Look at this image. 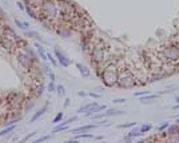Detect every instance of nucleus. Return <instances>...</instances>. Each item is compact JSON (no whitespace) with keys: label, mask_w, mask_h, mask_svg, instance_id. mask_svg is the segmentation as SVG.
<instances>
[{"label":"nucleus","mask_w":179,"mask_h":143,"mask_svg":"<svg viewBox=\"0 0 179 143\" xmlns=\"http://www.w3.org/2000/svg\"><path fill=\"white\" fill-rule=\"evenodd\" d=\"M146 94H150V92H148L147 90H142V91H136V92H134V95L135 96H143V95H146Z\"/></svg>","instance_id":"f704fd0d"},{"label":"nucleus","mask_w":179,"mask_h":143,"mask_svg":"<svg viewBox=\"0 0 179 143\" xmlns=\"http://www.w3.org/2000/svg\"><path fill=\"white\" fill-rule=\"evenodd\" d=\"M175 103H179V96H175Z\"/></svg>","instance_id":"49530a36"},{"label":"nucleus","mask_w":179,"mask_h":143,"mask_svg":"<svg viewBox=\"0 0 179 143\" xmlns=\"http://www.w3.org/2000/svg\"><path fill=\"white\" fill-rule=\"evenodd\" d=\"M104 114H106V118H108V116L124 115L126 111H122V110H118V108H107V110H104Z\"/></svg>","instance_id":"4468645a"},{"label":"nucleus","mask_w":179,"mask_h":143,"mask_svg":"<svg viewBox=\"0 0 179 143\" xmlns=\"http://www.w3.org/2000/svg\"><path fill=\"white\" fill-rule=\"evenodd\" d=\"M17 7L20 8L23 12H25V6H24V3H23V1H19V3H17Z\"/></svg>","instance_id":"58836bf2"},{"label":"nucleus","mask_w":179,"mask_h":143,"mask_svg":"<svg viewBox=\"0 0 179 143\" xmlns=\"http://www.w3.org/2000/svg\"><path fill=\"white\" fill-rule=\"evenodd\" d=\"M63 116H64V114H63V111H59L58 114L55 115V118L52 119V123L54 124H58V123H60L63 120Z\"/></svg>","instance_id":"cd10ccee"},{"label":"nucleus","mask_w":179,"mask_h":143,"mask_svg":"<svg viewBox=\"0 0 179 143\" xmlns=\"http://www.w3.org/2000/svg\"><path fill=\"white\" fill-rule=\"evenodd\" d=\"M56 92H58L59 98H64L65 96V87L63 86V84H58V86H56Z\"/></svg>","instance_id":"393cba45"},{"label":"nucleus","mask_w":179,"mask_h":143,"mask_svg":"<svg viewBox=\"0 0 179 143\" xmlns=\"http://www.w3.org/2000/svg\"><path fill=\"white\" fill-rule=\"evenodd\" d=\"M159 95L158 94H146L143 96H139V102H140L142 104H152L155 103V99H158Z\"/></svg>","instance_id":"9d476101"},{"label":"nucleus","mask_w":179,"mask_h":143,"mask_svg":"<svg viewBox=\"0 0 179 143\" xmlns=\"http://www.w3.org/2000/svg\"><path fill=\"white\" fill-rule=\"evenodd\" d=\"M169 126H170V123L169 122H165V123H162L160 126H158V133H163V131H166V130L169 129Z\"/></svg>","instance_id":"2f4dec72"},{"label":"nucleus","mask_w":179,"mask_h":143,"mask_svg":"<svg viewBox=\"0 0 179 143\" xmlns=\"http://www.w3.org/2000/svg\"><path fill=\"white\" fill-rule=\"evenodd\" d=\"M94 106H98L96 102H90V103H86V104H83L82 107H79L78 110H76V111H78V114H84V112H86L88 108L94 107Z\"/></svg>","instance_id":"6ab92c4d"},{"label":"nucleus","mask_w":179,"mask_h":143,"mask_svg":"<svg viewBox=\"0 0 179 143\" xmlns=\"http://www.w3.org/2000/svg\"><path fill=\"white\" fill-rule=\"evenodd\" d=\"M24 36H27V38H32V39H36V40H39V42H41L40 35H39L36 31H31V30L24 31Z\"/></svg>","instance_id":"5701e85b"},{"label":"nucleus","mask_w":179,"mask_h":143,"mask_svg":"<svg viewBox=\"0 0 179 143\" xmlns=\"http://www.w3.org/2000/svg\"><path fill=\"white\" fill-rule=\"evenodd\" d=\"M36 134H38V131H36V130H35V131H31V133L28 134V135H25L24 138H21V139H19V142H20V143H23V142H27V140L32 139V136H35V135H36Z\"/></svg>","instance_id":"c756f323"},{"label":"nucleus","mask_w":179,"mask_h":143,"mask_svg":"<svg viewBox=\"0 0 179 143\" xmlns=\"http://www.w3.org/2000/svg\"><path fill=\"white\" fill-rule=\"evenodd\" d=\"M3 25H4V21L3 19H0V38L3 36Z\"/></svg>","instance_id":"ea45409f"},{"label":"nucleus","mask_w":179,"mask_h":143,"mask_svg":"<svg viewBox=\"0 0 179 143\" xmlns=\"http://www.w3.org/2000/svg\"><path fill=\"white\" fill-rule=\"evenodd\" d=\"M15 45H16V48L17 50H24L25 47H28V42H27V39L25 38H19L15 40Z\"/></svg>","instance_id":"f3484780"},{"label":"nucleus","mask_w":179,"mask_h":143,"mask_svg":"<svg viewBox=\"0 0 179 143\" xmlns=\"http://www.w3.org/2000/svg\"><path fill=\"white\" fill-rule=\"evenodd\" d=\"M95 139H98V140H103L104 138H103V136H95Z\"/></svg>","instance_id":"a18cd8bd"},{"label":"nucleus","mask_w":179,"mask_h":143,"mask_svg":"<svg viewBox=\"0 0 179 143\" xmlns=\"http://www.w3.org/2000/svg\"><path fill=\"white\" fill-rule=\"evenodd\" d=\"M75 120H78V116H76V115H74V116H70V118L67 119V123H68V124H70V123L75 122Z\"/></svg>","instance_id":"4c0bfd02"},{"label":"nucleus","mask_w":179,"mask_h":143,"mask_svg":"<svg viewBox=\"0 0 179 143\" xmlns=\"http://www.w3.org/2000/svg\"><path fill=\"white\" fill-rule=\"evenodd\" d=\"M78 96H80V98H86V96H88V92H86V91H79V92H78Z\"/></svg>","instance_id":"e433bc0d"},{"label":"nucleus","mask_w":179,"mask_h":143,"mask_svg":"<svg viewBox=\"0 0 179 143\" xmlns=\"http://www.w3.org/2000/svg\"><path fill=\"white\" fill-rule=\"evenodd\" d=\"M108 54H110V51H108V44L104 42L103 39L99 38L96 40V43L92 45L91 51L88 52V59L95 70L102 66V63L106 60Z\"/></svg>","instance_id":"f03ea898"},{"label":"nucleus","mask_w":179,"mask_h":143,"mask_svg":"<svg viewBox=\"0 0 179 143\" xmlns=\"http://www.w3.org/2000/svg\"><path fill=\"white\" fill-rule=\"evenodd\" d=\"M127 135L130 138H132V139H135V138H139V136L145 135V134L140 131V129H136V126H135V127H132V130H131L130 133H127Z\"/></svg>","instance_id":"aec40b11"},{"label":"nucleus","mask_w":179,"mask_h":143,"mask_svg":"<svg viewBox=\"0 0 179 143\" xmlns=\"http://www.w3.org/2000/svg\"><path fill=\"white\" fill-rule=\"evenodd\" d=\"M43 68H44V70H43V71H44L45 74H47V72H50V71H51V68H50V66H44V67H43Z\"/></svg>","instance_id":"37998d69"},{"label":"nucleus","mask_w":179,"mask_h":143,"mask_svg":"<svg viewBox=\"0 0 179 143\" xmlns=\"http://www.w3.org/2000/svg\"><path fill=\"white\" fill-rule=\"evenodd\" d=\"M172 110H179V103H176V104L172 107Z\"/></svg>","instance_id":"c03bdc74"},{"label":"nucleus","mask_w":179,"mask_h":143,"mask_svg":"<svg viewBox=\"0 0 179 143\" xmlns=\"http://www.w3.org/2000/svg\"><path fill=\"white\" fill-rule=\"evenodd\" d=\"M48 106H50V102H47L44 106H41L39 110H36V111L34 112V115L31 116V119H30V123H35L36 120H39V119H40L41 116H43L45 112H47V110H48Z\"/></svg>","instance_id":"6e6552de"},{"label":"nucleus","mask_w":179,"mask_h":143,"mask_svg":"<svg viewBox=\"0 0 179 143\" xmlns=\"http://www.w3.org/2000/svg\"><path fill=\"white\" fill-rule=\"evenodd\" d=\"M51 138H52V134H50V135H41V136H39L38 139H35V140H34V143H40V142H45V140L51 139Z\"/></svg>","instance_id":"7c9ffc66"},{"label":"nucleus","mask_w":179,"mask_h":143,"mask_svg":"<svg viewBox=\"0 0 179 143\" xmlns=\"http://www.w3.org/2000/svg\"><path fill=\"white\" fill-rule=\"evenodd\" d=\"M15 24L20 28V30H23V31H28V30H30V23L23 21V20H20V19H15Z\"/></svg>","instance_id":"4be33fe9"},{"label":"nucleus","mask_w":179,"mask_h":143,"mask_svg":"<svg viewBox=\"0 0 179 143\" xmlns=\"http://www.w3.org/2000/svg\"><path fill=\"white\" fill-rule=\"evenodd\" d=\"M175 123H178V124H179V118H178V119H175Z\"/></svg>","instance_id":"de8ad7c7"},{"label":"nucleus","mask_w":179,"mask_h":143,"mask_svg":"<svg viewBox=\"0 0 179 143\" xmlns=\"http://www.w3.org/2000/svg\"><path fill=\"white\" fill-rule=\"evenodd\" d=\"M75 67L78 68L79 74L82 75L83 79H87V78L91 76V68L87 67L86 64H83V63H75Z\"/></svg>","instance_id":"1a4fd4ad"},{"label":"nucleus","mask_w":179,"mask_h":143,"mask_svg":"<svg viewBox=\"0 0 179 143\" xmlns=\"http://www.w3.org/2000/svg\"><path fill=\"white\" fill-rule=\"evenodd\" d=\"M0 48L4 50V51H6V52H8L10 55H15V52H16V50H17L16 45H15L14 40L4 38V36H1V38H0Z\"/></svg>","instance_id":"39448f33"},{"label":"nucleus","mask_w":179,"mask_h":143,"mask_svg":"<svg viewBox=\"0 0 179 143\" xmlns=\"http://www.w3.org/2000/svg\"><path fill=\"white\" fill-rule=\"evenodd\" d=\"M135 126H138V123H136V122H128V123H122V124H118L116 127H118V129L124 130V129H132V127H135Z\"/></svg>","instance_id":"b1692460"},{"label":"nucleus","mask_w":179,"mask_h":143,"mask_svg":"<svg viewBox=\"0 0 179 143\" xmlns=\"http://www.w3.org/2000/svg\"><path fill=\"white\" fill-rule=\"evenodd\" d=\"M139 129H140V131L143 134H147V133H150V131L152 130V124H150V123H145V124H142Z\"/></svg>","instance_id":"bb28decb"},{"label":"nucleus","mask_w":179,"mask_h":143,"mask_svg":"<svg viewBox=\"0 0 179 143\" xmlns=\"http://www.w3.org/2000/svg\"><path fill=\"white\" fill-rule=\"evenodd\" d=\"M3 36L4 38H7V39H11V40H16V39H19L20 36L17 35L16 32H15V30L11 25H8V24H6L4 23V25H3Z\"/></svg>","instance_id":"0eeeda50"},{"label":"nucleus","mask_w":179,"mask_h":143,"mask_svg":"<svg viewBox=\"0 0 179 143\" xmlns=\"http://www.w3.org/2000/svg\"><path fill=\"white\" fill-rule=\"evenodd\" d=\"M123 140H124V142H131V140H132V138H130L128 135H126V136L123 138Z\"/></svg>","instance_id":"79ce46f5"},{"label":"nucleus","mask_w":179,"mask_h":143,"mask_svg":"<svg viewBox=\"0 0 179 143\" xmlns=\"http://www.w3.org/2000/svg\"><path fill=\"white\" fill-rule=\"evenodd\" d=\"M35 50H36V52H38L39 58H40L43 62H48V58H47V51L44 50V47L40 44V43H35Z\"/></svg>","instance_id":"f8f14e48"},{"label":"nucleus","mask_w":179,"mask_h":143,"mask_svg":"<svg viewBox=\"0 0 179 143\" xmlns=\"http://www.w3.org/2000/svg\"><path fill=\"white\" fill-rule=\"evenodd\" d=\"M166 134H167V135H174V134H179V124H178V123L170 124V126H169V129L166 130Z\"/></svg>","instance_id":"412c9836"},{"label":"nucleus","mask_w":179,"mask_h":143,"mask_svg":"<svg viewBox=\"0 0 179 143\" xmlns=\"http://www.w3.org/2000/svg\"><path fill=\"white\" fill-rule=\"evenodd\" d=\"M99 126L95 124V123H90V124H84V126H80V127H76V129H72L70 133L71 134H79V133H84V131H90V130H94V129H98Z\"/></svg>","instance_id":"9b49d317"},{"label":"nucleus","mask_w":179,"mask_h":143,"mask_svg":"<svg viewBox=\"0 0 179 143\" xmlns=\"http://www.w3.org/2000/svg\"><path fill=\"white\" fill-rule=\"evenodd\" d=\"M47 58H48V62L51 63L52 67H56L59 64L58 60H56V58H55V55H54V54H51V52H48V51H47Z\"/></svg>","instance_id":"a878e982"},{"label":"nucleus","mask_w":179,"mask_h":143,"mask_svg":"<svg viewBox=\"0 0 179 143\" xmlns=\"http://www.w3.org/2000/svg\"><path fill=\"white\" fill-rule=\"evenodd\" d=\"M47 91H48L50 94H54V92H56V83H55V82H51V80H50V83L47 84Z\"/></svg>","instance_id":"c85d7f7f"},{"label":"nucleus","mask_w":179,"mask_h":143,"mask_svg":"<svg viewBox=\"0 0 179 143\" xmlns=\"http://www.w3.org/2000/svg\"><path fill=\"white\" fill-rule=\"evenodd\" d=\"M39 14L44 15L45 18L52 20L54 24L60 21V8H59V4L56 0H41V4L39 7Z\"/></svg>","instance_id":"20e7f679"},{"label":"nucleus","mask_w":179,"mask_h":143,"mask_svg":"<svg viewBox=\"0 0 179 143\" xmlns=\"http://www.w3.org/2000/svg\"><path fill=\"white\" fill-rule=\"evenodd\" d=\"M25 12H27L30 16H31L32 19H35V20H38V18H39V11L36 10V8H34V7H31L28 3H25Z\"/></svg>","instance_id":"dca6fc26"},{"label":"nucleus","mask_w":179,"mask_h":143,"mask_svg":"<svg viewBox=\"0 0 179 143\" xmlns=\"http://www.w3.org/2000/svg\"><path fill=\"white\" fill-rule=\"evenodd\" d=\"M70 103H71V99H70V98H67V99H65V100H64V103H63V107H68V106H70Z\"/></svg>","instance_id":"a19ab883"},{"label":"nucleus","mask_w":179,"mask_h":143,"mask_svg":"<svg viewBox=\"0 0 179 143\" xmlns=\"http://www.w3.org/2000/svg\"><path fill=\"white\" fill-rule=\"evenodd\" d=\"M115 103V104H124L126 102H127V99L126 98H116L115 100H112Z\"/></svg>","instance_id":"72a5a7b5"},{"label":"nucleus","mask_w":179,"mask_h":143,"mask_svg":"<svg viewBox=\"0 0 179 143\" xmlns=\"http://www.w3.org/2000/svg\"><path fill=\"white\" fill-rule=\"evenodd\" d=\"M91 138H95V136H94L92 134H90V133H87V131H84V133L75 134V136H74L72 139H68V140H65V142L68 143V142H71V140H79V139H91Z\"/></svg>","instance_id":"2eb2a0df"},{"label":"nucleus","mask_w":179,"mask_h":143,"mask_svg":"<svg viewBox=\"0 0 179 143\" xmlns=\"http://www.w3.org/2000/svg\"><path fill=\"white\" fill-rule=\"evenodd\" d=\"M88 96H91V98H94V99H100L102 98V95L98 94V92H88Z\"/></svg>","instance_id":"c9c22d12"},{"label":"nucleus","mask_w":179,"mask_h":143,"mask_svg":"<svg viewBox=\"0 0 179 143\" xmlns=\"http://www.w3.org/2000/svg\"><path fill=\"white\" fill-rule=\"evenodd\" d=\"M116 60H118V56H115L114 60H111L110 63H107L106 66L96 70V75L102 79L103 84L107 88L116 87L118 79H119V68H118Z\"/></svg>","instance_id":"f257e3e1"},{"label":"nucleus","mask_w":179,"mask_h":143,"mask_svg":"<svg viewBox=\"0 0 179 143\" xmlns=\"http://www.w3.org/2000/svg\"><path fill=\"white\" fill-rule=\"evenodd\" d=\"M54 55H55L58 63L63 67V68H67V67L71 64V60H70V58L65 55V54L63 52L60 48H58V47H55V48H54Z\"/></svg>","instance_id":"423d86ee"},{"label":"nucleus","mask_w":179,"mask_h":143,"mask_svg":"<svg viewBox=\"0 0 179 143\" xmlns=\"http://www.w3.org/2000/svg\"><path fill=\"white\" fill-rule=\"evenodd\" d=\"M16 130V124H11V126H6L3 130H0V138H3V136L8 135V134H11L12 131H15Z\"/></svg>","instance_id":"a211bd4d"},{"label":"nucleus","mask_w":179,"mask_h":143,"mask_svg":"<svg viewBox=\"0 0 179 143\" xmlns=\"http://www.w3.org/2000/svg\"><path fill=\"white\" fill-rule=\"evenodd\" d=\"M14 56H15V59H16L17 64H19V67L25 72V75H32L36 71H40L39 62L32 59L24 50H16V52H15Z\"/></svg>","instance_id":"7ed1b4c3"},{"label":"nucleus","mask_w":179,"mask_h":143,"mask_svg":"<svg viewBox=\"0 0 179 143\" xmlns=\"http://www.w3.org/2000/svg\"><path fill=\"white\" fill-rule=\"evenodd\" d=\"M47 76H48V79L51 82H56V75L54 71H50V72H47Z\"/></svg>","instance_id":"473e14b6"},{"label":"nucleus","mask_w":179,"mask_h":143,"mask_svg":"<svg viewBox=\"0 0 179 143\" xmlns=\"http://www.w3.org/2000/svg\"><path fill=\"white\" fill-rule=\"evenodd\" d=\"M68 130V123H67V120H62L60 123H58V124L52 129L51 133L52 134H56V133H63V131H67Z\"/></svg>","instance_id":"ddd939ff"}]
</instances>
